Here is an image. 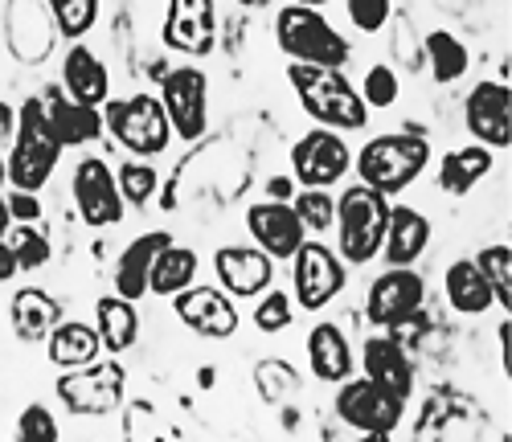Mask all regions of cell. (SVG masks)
I'll return each instance as SVG.
<instances>
[{
  "label": "cell",
  "instance_id": "1",
  "mask_svg": "<svg viewBox=\"0 0 512 442\" xmlns=\"http://www.w3.org/2000/svg\"><path fill=\"white\" fill-rule=\"evenodd\" d=\"M287 82L295 99H300L304 115H312L320 127L332 131H361L369 123V107L361 91L345 78L340 66H312V62H291Z\"/></svg>",
  "mask_w": 512,
  "mask_h": 442
},
{
  "label": "cell",
  "instance_id": "2",
  "mask_svg": "<svg viewBox=\"0 0 512 442\" xmlns=\"http://www.w3.org/2000/svg\"><path fill=\"white\" fill-rule=\"evenodd\" d=\"M62 144L46 123L41 111V95H29L17 107V131H13V152L5 160V185L25 189V193H41L50 185V176L62 160Z\"/></svg>",
  "mask_w": 512,
  "mask_h": 442
},
{
  "label": "cell",
  "instance_id": "3",
  "mask_svg": "<svg viewBox=\"0 0 512 442\" xmlns=\"http://www.w3.org/2000/svg\"><path fill=\"white\" fill-rule=\"evenodd\" d=\"M426 164H431V144H426L422 136H414V131H390V136H377L353 156V168L361 176V185L386 193V197L406 193L426 172Z\"/></svg>",
  "mask_w": 512,
  "mask_h": 442
},
{
  "label": "cell",
  "instance_id": "4",
  "mask_svg": "<svg viewBox=\"0 0 512 442\" xmlns=\"http://www.w3.org/2000/svg\"><path fill=\"white\" fill-rule=\"evenodd\" d=\"M386 221H390V197L377 193L369 185H349L336 197V221L340 230V258L345 267H365L381 254V238H386Z\"/></svg>",
  "mask_w": 512,
  "mask_h": 442
},
{
  "label": "cell",
  "instance_id": "5",
  "mask_svg": "<svg viewBox=\"0 0 512 442\" xmlns=\"http://www.w3.org/2000/svg\"><path fill=\"white\" fill-rule=\"evenodd\" d=\"M275 41L291 62H312V66H340L353 58L349 41L340 37L320 9L308 5H287L275 13Z\"/></svg>",
  "mask_w": 512,
  "mask_h": 442
},
{
  "label": "cell",
  "instance_id": "6",
  "mask_svg": "<svg viewBox=\"0 0 512 442\" xmlns=\"http://www.w3.org/2000/svg\"><path fill=\"white\" fill-rule=\"evenodd\" d=\"M103 131L132 152V156H160L173 144V123H168L164 107L156 95H127V99H107L103 103Z\"/></svg>",
  "mask_w": 512,
  "mask_h": 442
},
{
  "label": "cell",
  "instance_id": "7",
  "mask_svg": "<svg viewBox=\"0 0 512 442\" xmlns=\"http://www.w3.org/2000/svg\"><path fill=\"white\" fill-rule=\"evenodd\" d=\"M54 393L74 418H107L127 397V369L115 357L78 365V369H62Z\"/></svg>",
  "mask_w": 512,
  "mask_h": 442
},
{
  "label": "cell",
  "instance_id": "8",
  "mask_svg": "<svg viewBox=\"0 0 512 442\" xmlns=\"http://www.w3.org/2000/svg\"><path fill=\"white\" fill-rule=\"evenodd\" d=\"M402 414H406L402 397L386 393L369 377H345L336 389V418L345 426H353V430H361L365 438L386 442L402 426Z\"/></svg>",
  "mask_w": 512,
  "mask_h": 442
},
{
  "label": "cell",
  "instance_id": "9",
  "mask_svg": "<svg viewBox=\"0 0 512 442\" xmlns=\"http://www.w3.org/2000/svg\"><path fill=\"white\" fill-rule=\"evenodd\" d=\"M160 107L173 123V136L197 144L209 131V74L201 66H173L160 74Z\"/></svg>",
  "mask_w": 512,
  "mask_h": 442
},
{
  "label": "cell",
  "instance_id": "10",
  "mask_svg": "<svg viewBox=\"0 0 512 442\" xmlns=\"http://www.w3.org/2000/svg\"><path fill=\"white\" fill-rule=\"evenodd\" d=\"M291 291L304 312H324V307L349 287L345 258L324 242H304L291 258Z\"/></svg>",
  "mask_w": 512,
  "mask_h": 442
},
{
  "label": "cell",
  "instance_id": "11",
  "mask_svg": "<svg viewBox=\"0 0 512 442\" xmlns=\"http://www.w3.org/2000/svg\"><path fill=\"white\" fill-rule=\"evenodd\" d=\"M349 168H353V152L345 131L312 127L291 148V176L300 181V189H332L345 181Z\"/></svg>",
  "mask_w": 512,
  "mask_h": 442
},
{
  "label": "cell",
  "instance_id": "12",
  "mask_svg": "<svg viewBox=\"0 0 512 442\" xmlns=\"http://www.w3.org/2000/svg\"><path fill=\"white\" fill-rule=\"evenodd\" d=\"M70 193H74V205H78V217L87 221L91 230H111L123 221L127 205L119 197V185H115V172L107 160L99 156H87L78 160L74 168V181H70Z\"/></svg>",
  "mask_w": 512,
  "mask_h": 442
},
{
  "label": "cell",
  "instance_id": "13",
  "mask_svg": "<svg viewBox=\"0 0 512 442\" xmlns=\"http://www.w3.org/2000/svg\"><path fill=\"white\" fill-rule=\"evenodd\" d=\"M426 303V283L414 267H390L381 271L373 283H369V295H365V316L373 328H394L402 320H410L414 312H422Z\"/></svg>",
  "mask_w": 512,
  "mask_h": 442
},
{
  "label": "cell",
  "instance_id": "14",
  "mask_svg": "<svg viewBox=\"0 0 512 442\" xmlns=\"http://www.w3.org/2000/svg\"><path fill=\"white\" fill-rule=\"evenodd\" d=\"M164 46L185 58H205L218 46V0H168L164 9Z\"/></svg>",
  "mask_w": 512,
  "mask_h": 442
},
{
  "label": "cell",
  "instance_id": "15",
  "mask_svg": "<svg viewBox=\"0 0 512 442\" xmlns=\"http://www.w3.org/2000/svg\"><path fill=\"white\" fill-rule=\"evenodd\" d=\"M463 123L472 131L476 144H488L492 152L512 144V91H508V78H488L476 82L472 95L463 103Z\"/></svg>",
  "mask_w": 512,
  "mask_h": 442
},
{
  "label": "cell",
  "instance_id": "16",
  "mask_svg": "<svg viewBox=\"0 0 512 442\" xmlns=\"http://www.w3.org/2000/svg\"><path fill=\"white\" fill-rule=\"evenodd\" d=\"M173 312L201 340H230L238 332V324H242L234 299L222 287H197V283H189L185 291L173 295Z\"/></svg>",
  "mask_w": 512,
  "mask_h": 442
},
{
  "label": "cell",
  "instance_id": "17",
  "mask_svg": "<svg viewBox=\"0 0 512 442\" xmlns=\"http://www.w3.org/2000/svg\"><path fill=\"white\" fill-rule=\"evenodd\" d=\"M5 37H9V54L25 66H41L54 54V37L58 25L46 9V0H9V17H5Z\"/></svg>",
  "mask_w": 512,
  "mask_h": 442
},
{
  "label": "cell",
  "instance_id": "18",
  "mask_svg": "<svg viewBox=\"0 0 512 442\" xmlns=\"http://www.w3.org/2000/svg\"><path fill=\"white\" fill-rule=\"evenodd\" d=\"M246 230L254 238V246L267 250L275 262H287L295 250L308 242V230L300 213L291 209V201H259L246 209Z\"/></svg>",
  "mask_w": 512,
  "mask_h": 442
},
{
  "label": "cell",
  "instance_id": "19",
  "mask_svg": "<svg viewBox=\"0 0 512 442\" xmlns=\"http://www.w3.org/2000/svg\"><path fill=\"white\" fill-rule=\"evenodd\" d=\"M213 275L230 299H259L275 283V258L259 246H222L213 254Z\"/></svg>",
  "mask_w": 512,
  "mask_h": 442
},
{
  "label": "cell",
  "instance_id": "20",
  "mask_svg": "<svg viewBox=\"0 0 512 442\" xmlns=\"http://www.w3.org/2000/svg\"><path fill=\"white\" fill-rule=\"evenodd\" d=\"M361 377H369L373 385H381L386 393L410 402L414 397V361L406 344H398L394 336H369L361 348Z\"/></svg>",
  "mask_w": 512,
  "mask_h": 442
},
{
  "label": "cell",
  "instance_id": "21",
  "mask_svg": "<svg viewBox=\"0 0 512 442\" xmlns=\"http://www.w3.org/2000/svg\"><path fill=\"white\" fill-rule=\"evenodd\" d=\"M41 111H46V123L62 148H82V144H95L103 136V111L87 107V103H74L62 86H50V91L41 95Z\"/></svg>",
  "mask_w": 512,
  "mask_h": 442
},
{
  "label": "cell",
  "instance_id": "22",
  "mask_svg": "<svg viewBox=\"0 0 512 442\" xmlns=\"http://www.w3.org/2000/svg\"><path fill=\"white\" fill-rule=\"evenodd\" d=\"M62 91L87 107H103L111 99V70L87 41H70V50L62 58Z\"/></svg>",
  "mask_w": 512,
  "mask_h": 442
},
{
  "label": "cell",
  "instance_id": "23",
  "mask_svg": "<svg viewBox=\"0 0 512 442\" xmlns=\"http://www.w3.org/2000/svg\"><path fill=\"white\" fill-rule=\"evenodd\" d=\"M431 246V221L426 213H418L414 205H390V221H386V238H381V254L386 267H414V262Z\"/></svg>",
  "mask_w": 512,
  "mask_h": 442
},
{
  "label": "cell",
  "instance_id": "24",
  "mask_svg": "<svg viewBox=\"0 0 512 442\" xmlns=\"http://www.w3.org/2000/svg\"><path fill=\"white\" fill-rule=\"evenodd\" d=\"M173 242L168 230H152V234H140L136 242H127V250L115 258V271H111V287L115 295L140 303L148 295V275H152V262L156 254Z\"/></svg>",
  "mask_w": 512,
  "mask_h": 442
},
{
  "label": "cell",
  "instance_id": "25",
  "mask_svg": "<svg viewBox=\"0 0 512 442\" xmlns=\"http://www.w3.org/2000/svg\"><path fill=\"white\" fill-rule=\"evenodd\" d=\"M308 369L316 381L324 385H340L345 377L357 373V361H353V344L345 336V328L340 324H316L308 332Z\"/></svg>",
  "mask_w": 512,
  "mask_h": 442
},
{
  "label": "cell",
  "instance_id": "26",
  "mask_svg": "<svg viewBox=\"0 0 512 442\" xmlns=\"http://www.w3.org/2000/svg\"><path fill=\"white\" fill-rule=\"evenodd\" d=\"M9 316H13L17 340H25V344L46 340V336L66 320V316H62V303H58L50 291H41V287H21V291L13 295Z\"/></svg>",
  "mask_w": 512,
  "mask_h": 442
},
{
  "label": "cell",
  "instance_id": "27",
  "mask_svg": "<svg viewBox=\"0 0 512 442\" xmlns=\"http://www.w3.org/2000/svg\"><path fill=\"white\" fill-rule=\"evenodd\" d=\"M95 332L107 348V357H123L127 348H136L140 340V312H136V303L132 299H123V295H103L95 303Z\"/></svg>",
  "mask_w": 512,
  "mask_h": 442
},
{
  "label": "cell",
  "instance_id": "28",
  "mask_svg": "<svg viewBox=\"0 0 512 442\" xmlns=\"http://www.w3.org/2000/svg\"><path fill=\"white\" fill-rule=\"evenodd\" d=\"M443 291L459 316H484L488 307H496V295H492L484 271L476 267V258H455L443 275Z\"/></svg>",
  "mask_w": 512,
  "mask_h": 442
},
{
  "label": "cell",
  "instance_id": "29",
  "mask_svg": "<svg viewBox=\"0 0 512 442\" xmlns=\"http://www.w3.org/2000/svg\"><path fill=\"white\" fill-rule=\"evenodd\" d=\"M492 164H496V152L488 144H463L439 160V189L451 197H467L492 172Z\"/></svg>",
  "mask_w": 512,
  "mask_h": 442
},
{
  "label": "cell",
  "instance_id": "30",
  "mask_svg": "<svg viewBox=\"0 0 512 442\" xmlns=\"http://www.w3.org/2000/svg\"><path fill=\"white\" fill-rule=\"evenodd\" d=\"M46 352H50V365H54V369H78V365L99 361L103 340H99L95 324L62 320V324L46 336Z\"/></svg>",
  "mask_w": 512,
  "mask_h": 442
},
{
  "label": "cell",
  "instance_id": "31",
  "mask_svg": "<svg viewBox=\"0 0 512 442\" xmlns=\"http://www.w3.org/2000/svg\"><path fill=\"white\" fill-rule=\"evenodd\" d=\"M201 271V258L197 250L189 246H177V242H168L156 262H152V275H148V295H160V299H173L177 291H185Z\"/></svg>",
  "mask_w": 512,
  "mask_h": 442
},
{
  "label": "cell",
  "instance_id": "32",
  "mask_svg": "<svg viewBox=\"0 0 512 442\" xmlns=\"http://www.w3.org/2000/svg\"><path fill=\"white\" fill-rule=\"evenodd\" d=\"M422 58H426V66H431V78L435 82H459L463 74H467V66H472V54H467V46L455 37V33H447V29H431L422 37Z\"/></svg>",
  "mask_w": 512,
  "mask_h": 442
},
{
  "label": "cell",
  "instance_id": "33",
  "mask_svg": "<svg viewBox=\"0 0 512 442\" xmlns=\"http://www.w3.org/2000/svg\"><path fill=\"white\" fill-rule=\"evenodd\" d=\"M300 385H304L300 369H295L291 361H283V357H263L259 365H254V389H259V397L275 410L287 406V397L300 393Z\"/></svg>",
  "mask_w": 512,
  "mask_h": 442
},
{
  "label": "cell",
  "instance_id": "34",
  "mask_svg": "<svg viewBox=\"0 0 512 442\" xmlns=\"http://www.w3.org/2000/svg\"><path fill=\"white\" fill-rule=\"evenodd\" d=\"M115 185H119L123 205L144 209V205H152L156 193H160V172H156L152 160H144V156H127V160L115 168Z\"/></svg>",
  "mask_w": 512,
  "mask_h": 442
},
{
  "label": "cell",
  "instance_id": "35",
  "mask_svg": "<svg viewBox=\"0 0 512 442\" xmlns=\"http://www.w3.org/2000/svg\"><path fill=\"white\" fill-rule=\"evenodd\" d=\"M62 41H82L99 21V0H46Z\"/></svg>",
  "mask_w": 512,
  "mask_h": 442
},
{
  "label": "cell",
  "instance_id": "36",
  "mask_svg": "<svg viewBox=\"0 0 512 442\" xmlns=\"http://www.w3.org/2000/svg\"><path fill=\"white\" fill-rule=\"evenodd\" d=\"M476 267L484 271L496 303H504V312L512 307V246L508 242H496V246H484L476 254Z\"/></svg>",
  "mask_w": 512,
  "mask_h": 442
},
{
  "label": "cell",
  "instance_id": "37",
  "mask_svg": "<svg viewBox=\"0 0 512 442\" xmlns=\"http://www.w3.org/2000/svg\"><path fill=\"white\" fill-rule=\"evenodd\" d=\"M295 324V299L287 291H279L275 283L259 295V303H254V328H259L263 336H279Z\"/></svg>",
  "mask_w": 512,
  "mask_h": 442
},
{
  "label": "cell",
  "instance_id": "38",
  "mask_svg": "<svg viewBox=\"0 0 512 442\" xmlns=\"http://www.w3.org/2000/svg\"><path fill=\"white\" fill-rule=\"evenodd\" d=\"M5 242L13 246V254H17V267H21V275L25 271H41L46 262L54 258V246H50V238L37 230V221H21V226L13 230V238L5 234Z\"/></svg>",
  "mask_w": 512,
  "mask_h": 442
},
{
  "label": "cell",
  "instance_id": "39",
  "mask_svg": "<svg viewBox=\"0 0 512 442\" xmlns=\"http://www.w3.org/2000/svg\"><path fill=\"white\" fill-rule=\"evenodd\" d=\"M291 209L300 213L304 230H312V234L332 230V221H336V197L328 189H300L291 197Z\"/></svg>",
  "mask_w": 512,
  "mask_h": 442
},
{
  "label": "cell",
  "instance_id": "40",
  "mask_svg": "<svg viewBox=\"0 0 512 442\" xmlns=\"http://www.w3.org/2000/svg\"><path fill=\"white\" fill-rule=\"evenodd\" d=\"M402 95V82H398V70L394 66H369L365 78H361V99L369 111H381V107H394Z\"/></svg>",
  "mask_w": 512,
  "mask_h": 442
},
{
  "label": "cell",
  "instance_id": "41",
  "mask_svg": "<svg viewBox=\"0 0 512 442\" xmlns=\"http://www.w3.org/2000/svg\"><path fill=\"white\" fill-rule=\"evenodd\" d=\"M17 438H21V442H58L62 430H58V418H54L46 406L33 402V406H25V410L17 414Z\"/></svg>",
  "mask_w": 512,
  "mask_h": 442
},
{
  "label": "cell",
  "instance_id": "42",
  "mask_svg": "<svg viewBox=\"0 0 512 442\" xmlns=\"http://www.w3.org/2000/svg\"><path fill=\"white\" fill-rule=\"evenodd\" d=\"M357 33H381L394 17V0H345Z\"/></svg>",
  "mask_w": 512,
  "mask_h": 442
},
{
  "label": "cell",
  "instance_id": "43",
  "mask_svg": "<svg viewBox=\"0 0 512 442\" xmlns=\"http://www.w3.org/2000/svg\"><path fill=\"white\" fill-rule=\"evenodd\" d=\"M394 58L406 62V70L426 66V58H422V41H414V29H410L406 17H398V29H394Z\"/></svg>",
  "mask_w": 512,
  "mask_h": 442
},
{
  "label": "cell",
  "instance_id": "44",
  "mask_svg": "<svg viewBox=\"0 0 512 442\" xmlns=\"http://www.w3.org/2000/svg\"><path fill=\"white\" fill-rule=\"evenodd\" d=\"M5 205H9V217L13 221H41V201H37V193H25V189H13L9 197H5Z\"/></svg>",
  "mask_w": 512,
  "mask_h": 442
},
{
  "label": "cell",
  "instance_id": "45",
  "mask_svg": "<svg viewBox=\"0 0 512 442\" xmlns=\"http://www.w3.org/2000/svg\"><path fill=\"white\" fill-rule=\"evenodd\" d=\"M13 275H21L17 254H13V246L5 238H0V283H13Z\"/></svg>",
  "mask_w": 512,
  "mask_h": 442
},
{
  "label": "cell",
  "instance_id": "46",
  "mask_svg": "<svg viewBox=\"0 0 512 442\" xmlns=\"http://www.w3.org/2000/svg\"><path fill=\"white\" fill-rule=\"evenodd\" d=\"M500 352H504V373H512V316L504 312V324H500Z\"/></svg>",
  "mask_w": 512,
  "mask_h": 442
},
{
  "label": "cell",
  "instance_id": "47",
  "mask_svg": "<svg viewBox=\"0 0 512 442\" xmlns=\"http://www.w3.org/2000/svg\"><path fill=\"white\" fill-rule=\"evenodd\" d=\"M13 131H17V107L0 103V140H13Z\"/></svg>",
  "mask_w": 512,
  "mask_h": 442
},
{
  "label": "cell",
  "instance_id": "48",
  "mask_svg": "<svg viewBox=\"0 0 512 442\" xmlns=\"http://www.w3.org/2000/svg\"><path fill=\"white\" fill-rule=\"evenodd\" d=\"M267 193H271L275 201H283V197H291V185H287V181H271V185H267Z\"/></svg>",
  "mask_w": 512,
  "mask_h": 442
},
{
  "label": "cell",
  "instance_id": "49",
  "mask_svg": "<svg viewBox=\"0 0 512 442\" xmlns=\"http://www.w3.org/2000/svg\"><path fill=\"white\" fill-rule=\"evenodd\" d=\"M9 226H13V217H9V205H5V197H0V238L9 234Z\"/></svg>",
  "mask_w": 512,
  "mask_h": 442
},
{
  "label": "cell",
  "instance_id": "50",
  "mask_svg": "<svg viewBox=\"0 0 512 442\" xmlns=\"http://www.w3.org/2000/svg\"><path fill=\"white\" fill-rule=\"evenodd\" d=\"M238 5H242V9H271L275 0H238Z\"/></svg>",
  "mask_w": 512,
  "mask_h": 442
},
{
  "label": "cell",
  "instance_id": "51",
  "mask_svg": "<svg viewBox=\"0 0 512 442\" xmlns=\"http://www.w3.org/2000/svg\"><path fill=\"white\" fill-rule=\"evenodd\" d=\"M291 5H308V9H324V5H332V0H291Z\"/></svg>",
  "mask_w": 512,
  "mask_h": 442
},
{
  "label": "cell",
  "instance_id": "52",
  "mask_svg": "<svg viewBox=\"0 0 512 442\" xmlns=\"http://www.w3.org/2000/svg\"><path fill=\"white\" fill-rule=\"evenodd\" d=\"M197 381H201V385H213V369H209V365H205V369H201V373H197Z\"/></svg>",
  "mask_w": 512,
  "mask_h": 442
},
{
  "label": "cell",
  "instance_id": "53",
  "mask_svg": "<svg viewBox=\"0 0 512 442\" xmlns=\"http://www.w3.org/2000/svg\"><path fill=\"white\" fill-rule=\"evenodd\" d=\"M0 189H5V160H0Z\"/></svg>",
  "mask_w": 512,
  "mask_h": 442
}]
</instances>
